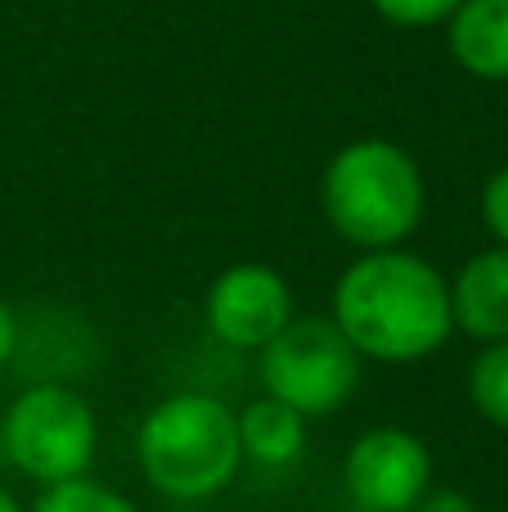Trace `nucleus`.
<instances>
[{
  "mask_svg": "<svg viewBox=\"0 0 508 512\" xmlns=\"http://www.w3.org/2000/svg\"><path fill=\"white\" fill-rule=\"evenodd\" d=\"M329 319L365 364H423L455 337L450 279L410 248L356 252L333 279Z\"/></svg>",
  "mask_w": 508,
  "mask_h": 512,
  "instance_id": "f257e3e1",
  "label": "nucleus"
},
{
  "mask_svg": "<svg viewBox=\"0 0 508 512\" xmlns=\"http://www.w3.org/2000/svg\"><path fill=\"white\" fill-rule=\"evenodd\" d=\"M135 468L171 504H207L243 472L239 414L212 391H171L135 427Z\"/></svg>",
  "mask_w": 508,
  "mask_h": 512,
  "instance_id": "f03ea898",
  "label": "nucleus"
},
{
  "mask_svg": "<svg viewBox=\"0 0 508 512\" xmlns=\"http://www.w3.org/2000/svg\"><path fill=\"white\" fill-rule=\"evenodd\" d=\"M320 212L356 252L405 248L428 212V180L396 140L365 135L329 158L320 176Z\"/></svg>",
  "mask_w": 508,
  "mask_h": 512,
  "instance_id": "7ed1b4c3",
  "label": "nucleus"
},
{
  "mask_svg": "<svg viewBox=\"0 0 508 512\" xmlns=\"http://www.w3.org/2000/svg\"><path fill=\"white\" fill-rule=\"evenodd\" d=\"M5 468L36 490L90 477L99 454V414L72 382H27L0 409Z\"/></svg>",
  "mask_w": 508,
  "mask_h": 512,
  "instance_id": "20e7f679",
  "label": "nucleus"
},
{
  "mask_svg": "<svg viewBox=\"0 0 508 512\" xmlns=\"http://www.w3.org/2000/svg\"><path fill=\"white\" fill-rule=\"evenodd\" d=\"M257 378L261 396L288 405L306 423H320L356 400L365 360L329 315H293L284 333L257 351Z\"/></svg>",
  "mask_w": 508,
  "mask_h": 512,
  "instance_id": "39448f33",
  "label": "nucleus"
},
{
  "mask_svg": "<svg viewBox=\"0 0 508 512\" xmlns=\"http://www.w3.org/2000/svg\"><path fill=\"white\" fill-rule=\"evenodd\" d=\"M432 486V445L401 423L365 427L342 454V490L360 512H410Z\"/></svg>",
  "mask_w": 508,
  "mask_h": 512,
  "instance_id": "423d86ee",
  "label": "nucleus"
},
{
  "mask_svg": "<svg viewBox=\"0 0 508 512\" xmlns=\"http://www.w3.org/2000/svg\"><path fill=\"white\" fill-rule=\"evenodd\" d=\"M297 315L293 283L266 261H234L207 283L203 324L225 351L257 355Z\"/></svg>",
  "mask_w": 508,
  "mask_h": 512,
  "instance_id": "0eeeda50",
  "label": "nucleus"
},
{
  "mask_svg": "<svg viewBox=\"0 0 508 512\" xmlns=\"http://www.w3.org/2000/svg\"><path fill=\"white\" fill-rule=\"evenodd\" d=\"M450 315L468 342H508V248L491 243L450 274Z\"/></svg>",
  "mask_w": 508,
  "mask_h": 512,
  "instance_id": "6e6552de",
  "label": "nucleus"
},
{
  "mask_svg": "<svg viewBox=\"0 0 508 512\" xmlns=\"http://www.w3.org/2000/svg\"><path fill=\"white\" fill-rule=\"evenodd\" d=\"M446 50L473 81L508 86V0H464L446 23Z\"/></svg>",
  "mask_w": 508,
  "mask_h": 512,
  "instance_id": "1a4fd4ad",
  "label": "nucleus"
},
{
  "mask_svg": "<svg viewBox=\"0 0 508 512\" xmlns=\"http://www.w3.org/2000/svg\"><path fill=\"white\" fill-rule=\"evenodd\" d=\"M239 414V445H243V468L261 472H284L293 463H302L306 441H311V423L302 414H293L288 405L270 396L248 400Z\"/></svg>",
  "mask_w": 508,
  "mask_h": 512,
  "instance_id": "9d476101",
  "label": "nucleus"
},
{
  "mask_svg": "<svg viewBox=\"0 0 508 512\" xmlns=\"http://www.w3.org/2000/svg\"><path fill=\"white\" fill-rule=\"evenodd\" d=\"M468 405L482 423L495 432H508V342L477 346L473 364H468Z\"/></svg>",
  "mask_w": 508,
  "mask_h": 512,
  "instance_id": "9b49d317",
  "label": "nucleus"
},
{
  "mask_svg": "<svg viewBox=\"0 0 508 512\" xmlns=\"http://www.w3.org/2000/svg\"><path fill=\"white\" fill-rule=\"evenodd\" d=\"M27 512H144V508L126 490L108 486V481L77 477V481H63V486L36 490Z\"/></svg>",
  "mask_w": 508,
  "mask_h": 512,
  "instance_id": "f8f14e48",
  "label": "nucleus"
},
{
  "mask_svg": "<svg viewBox=\"0 0 508 512\" xmlns=\"http://www.w3.org/2000/svg\"><path fill=\"white\" fill-rule=\"evenodd\" d=\"M464 5V0H369L383 23L405 27V32H423V27H446L450 14Z\"/></svg>",
  "mask_w": 508,
  "mask_h": 512,
  "instance_id": "ddd939ff",
  "label": "nucleus"
},
{
  "mask_svg": "<svg viewBox=\"0 0 508 512\" xmlns=\"http://www.w3.org/2000/svg\"><path fill=\"white\" fill-rule=\"evenodd\" d=\"M477 207H482V225L491 234V243L495 248H508V162L486 176Z\"/></svg>",
  "mask_w": 508,
  "mask_h": 512,
  "instance_id": "4468645a",
  "label": "nucleus"
},
{
  "mask_svg": "<svg viewBox=\"0 0 508 512\" xmlns=\"http://www.w3.org/2000/svg\"><path fill=\"white\" fill-rule=\"evenodd\" d=\"M410 512H482V508H477L473 495H464V490H455V486H432Z\"/></svg>",
  "mask_w": 508,
  "mask_h": 512,
  "instance_id": "2eb2a0df",
  "label": "nucleus"
},
{
  "mask_svg": "<svg viewBox=\"0 0 508 512\" xmlns=\"http://www.w3.org/2000/svg\"><path fill=\"white\" fill-rule=\"evenodd\" d=\"M18 333H23V319L18 310L0 297V373L14 369V355H18Z\"/></svg>",
  "mask_w": 508,
  "mask_h": 512,
  "instance_id": "dca6fc26",
  "label": "nucleus"
},
{
  "mask_svg": "<svg viewBox=\"0 0 508 512\" xmlns=\"http://www.w3.org/2000/svg\"><path fill=\"white\" fill-rule=\"evenodd\" d=\"M0 512H27V504L5 486V481H0Z\"/></svg>",
  "mask_w": 508,
  "mask_h": 512,
  "instance_id": "f3484780",
  "label": "nucleus"
},
{
  "mask_svg": "<svg viewBox=\"0 0 508 512\" xmlns=\"http://www.w3.org/2000/svg\"><path fill=\"white\" fill-rule=\"evenodd\" d=\"M0 468H5V445H0Z\"/></svg>",
  "mask_w": 508,
  "mask_h": 512,
  "instance_id": "a211bd4d",
  "label": "nucleus"
},
{
  "mask_svg": "<svg viewBox=\"0 0 508 512\" xmlns=\"http://www.w3.org/2000/svg\"><path fill=\"white\" fill-rule=\"evenodd\" d=\"M504 512H508V508H504Z\"/></svg>",
  "mask_w": 508,
  "mask_h": 512,
  "instance_id": "6ab92c4d",
  "label": "nucleus"
}]
</instances>
